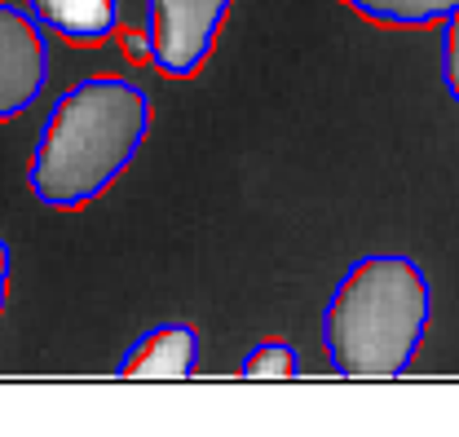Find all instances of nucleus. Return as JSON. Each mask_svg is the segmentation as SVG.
<instances>
[{"mask_svg": "<svg viewBox=\"0 0 459 437\" xmlns=\"http://www.w3.org/2000/svg\"><path fill=\"white\" fill-rule=\"evenodd\" d=\"M151 137V93L128 75H84L49 107L27 155L40 208L80 213L133 168Z\"/></svg>", "mask_w": 459, "mask_h": 437, "instance_id": "1", "label": "nucleus"}, {"mask_svg": "<svg viewBox=\"0 0 459 437\" xmlns=\"http://www.w3.org/2000/svg\"><path fill=\"white\" fill-rule=\"evenodd\" d=\"M433 319L429 274L406 252L349 261L323 305V354L344 380H398L411 371Z\"/></svg>", "mask_w": 459, "mask_h": 437, "instance_id": "2", "label": "nucleus"}, {"mask_svg": "<svg viewBox=\"0 0 459 437\" xmlns=\"http://www.w3.org/2000/svg\"><path fill=\"white\" fill-rule=\"evenodd\" d=\"M234 0H146L151 66L169 80H190L208 66Z\"/></svg>", "mask_w": 459, "mask_h": 437, "instance_id": "3", "label": "nucleus"}, {"mask_svg": "<svg viewBox=\"0 0 459 437\" xmlns=\"http://www.w3.org/2000/svg\"><path fill=\"white\" fill-rule=\"evenodd\" d=\"M49 62V31L27 13V4L0 0V124L40 102Z\"/></svg>", "mask_w": 459, "mask_h": 437, "instance_id": "4", "label": "nucleus"}, {"mask_svg": "<svg viewBox=\"0 0 459 437\" xmlns=\"http://www.w3.org/2000/svg\"><path fill=\"white\" fill-rule=\"evenodd\" d=\"M199 367V331L186 323L146 328L133 349L115 363L119 380H186Z\"/></svg>", "mask_w": 459, "mask_h": 437, "instance_id": "5", "label": "nucleus"}, {"mask_svg": "<svg viewBox=\"0 0 459 437\" xmlns=\"http://www.w3.org/2000/svg\"><path fill=\"white\" fill-rule=\"evenodd\" d=\"M27 13L66 45H107L119 27V0H22Z\"/></svg>", "mask_w": 459, "mask_h": 437, "instance_id": "6", "label": "nucleus"}, {"mask_svg": "<svg viewBox=\"0 0 459 437\" xmlns=\"http://www.w3.org/2000/svg\"><path fill=\"white\" fill-rule=\"evenodd\" d=\"M358 18H367V22H380V27H411V31H420V27H437V22H446L451 13L459 9V0H344Z\"/></svg>", "mask_w": 459, "mask_h": 437, "instance_id": "7", "label": "nucleus"}, {"mask_svg": "<svg viewBox=\"0 0 459 437\" xmlns=\"http://www.w3.org/2000/svg\"><path fill=\"white\" fill-rule=\"evenodd\" d=\"M296 371H300V354L287 340H256L238 363L243 380H296Z\"/></svg>", "mask_w": 459, "mask_h": 437, "instance_id": "8", "label": "nucleus"}, {"mask_svg": "<svg viewBox=\"0 0 459 437\" xmlns=\"http://www.w3.org/2000/svg\"><path fill=\"white\" fill-rule=\"evenodd\" d=\"M442 80H446V93L459 107V9L446 18L442 27Z\"/></svg>", "mask_w": 459, "mask_h": 437, "instance_id": "9", "label": "nucleus"}, {"mask_svg": "<svg viewBox=\"0 0 459 437\" xmlns=\"http://www.w3.org/2000/svg\"><path fill=\"white\" fill-rule=\"evenodd\" d=\"M111 40H119L137 66H142V62H151V45H146V31H142V27H137V31H133V27H115Z\"/></svg>", "mask_w": 459, "mask_h": 437, "instance_id": "10", "label": "nucleus"}, {"mask_svg": "<svg viewBox=\"0 0 459 437\" xmlns=\"http://www.w3.org/2000/svg\"><path fill=\"white\" fill-rule=\"evenodd\" d=\"M9 270H13V252L0 234V314H4V301H9Z\"/></svg>", "mask_w": 459, "mask_h": 437, "instance_id": "11", "label": "nucleus"}]
</instances>
